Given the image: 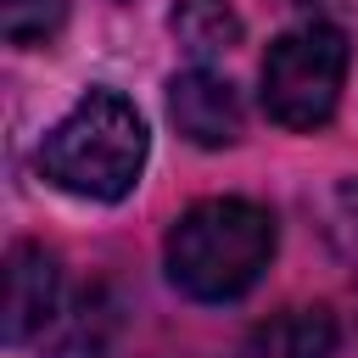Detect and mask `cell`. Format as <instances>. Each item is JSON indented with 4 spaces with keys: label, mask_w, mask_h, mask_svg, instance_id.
I'll return each mask as SVG.
<instances>
[{
    "label": "cell",
    "mask_w": 358,
    "mask_h": 358,
    "mask_svg": "<svg viewBox=\"0 0 358 358\" xmlns=\"http://www.w3.org/2000/svg\"><path fill=\"white\" fill-rule=\"evenodd\" d=\"M168 280L196 296V302H235L246 296L268 257H274V218L257 201L241 196H213L179 213L168 229Z\"/></svg>",
    "instance_id": "1"
},
{
    "label": "cell",
    "mask_w": 358,
    "mask_h": 358,
    "mask_svg": "<svg viewBox=\"0 0 358 358\" xmlns=\"http://www.w3.org/2000/svg\"><path fill=\"white\" fill-rule=\"evenodd\" d=\"M39 168L56 190L84 201H123L145 168V123L117 90H90L45 134Z\"/></svg>",
    "instance_id": "2"
},
{
    "label": "cell",
    "mask_w": 358,
    "mask_h": 358,
    "mask_svg": "<svg viewBox=\"0 0 358 358\" xmlns=\"http://www.w3.org/2000/svg\"><path fill=\"white\" fill-rule=\"evenodd\" d=\"M347 78V34L336 22H296L263 56V112L280 129H324Z\"/></svg>",
    "instance_id": "3"
},
{
    "label": "cell",
    "mask_w": 358,
    "mask_h": 358,
    "mask_svg": "<svg viewBox=\"0 0 358 358\" xmlns=\"http://www.w3.org/2000/svg\"><path fill=\"white\" fill-rule=\"evenodd\" d=\"M168 117L190 145H207V151L241 140V95L213 67H190L168 84Z\"/></svg>",
    "instance_id": "4"
},
{
    "label": "cell",
    "mask_w": 358,
    "mask_h": 358,
    "mask_svg": "<svg viewBox=\"0 0 358 358\" xmlns=\"http://www.w3.org/2000/svg\"><path fill=\"white\" fill-rule=\"evenodd\" d=\"M56 296H62V274L56 257L34 241H17L6 257V302H0V336L17 347L28 336H39L56 319Z\"/></svg>",
    "instance_id": "5"
},
{
    "label": "cell",
    "mask_w": 358,
    "mask_h": 358,
    "mask_svg": "<svg viewBox=\"0 0 358 358\" xmlns=\"http://www.w3.org/2000/svg\"><path fill=\"white\" fill-rule=\"evenodd\" d=\"M336 352V319L324 308H285L252 324L241 358H330Z\"/></svg>",
    "instance_id": "6"
},
{
    "label": "cell",
    "mask_w": 358,
    "mask_h": 358,
    "mask_svg": "<svg viewBox=\"0 0 358 358\" xmlns=\"http://www.w3.org/2000/svg\"><path fill=\"white\" fill-rule=\"evenodd\" d=\"M168 28H173V39L185 45V56L196 67H207L213 56H224V50L241 45V17H235L229 0H179L173 17H168Z\"/></svg>",
    "instance_id": "7"
},
{
    "label": "cell",
    "mask_w": 358,
    "mask_h": 358,
    "mask_svg": "<svg viewBox=\"0 0 358 358\" xmlns=\"http://www.w3.org/2000/svg\"><path fill=\"white\" fill-rule=\"evenodd\" d=\"M6 45H45L62 28V0H0Z\"/></svg>",
    "instance_id": "8"
},
{
    "label": "cell",
    "mask_w": 358,
    "mask_h": 358,
    "mask_svg": "<svg viewBox=\"0 0 358 358\" xmlns=\"http://www.w3.org/2000/svg\"><path fill=\"white\" fill-rule=\"evenodd\" d=\"M336 207H341V224H347V235H352V246H358V179H347V185L336 190Z\"/></svg>",
    "instance_id": "9"
}]
</instances>
